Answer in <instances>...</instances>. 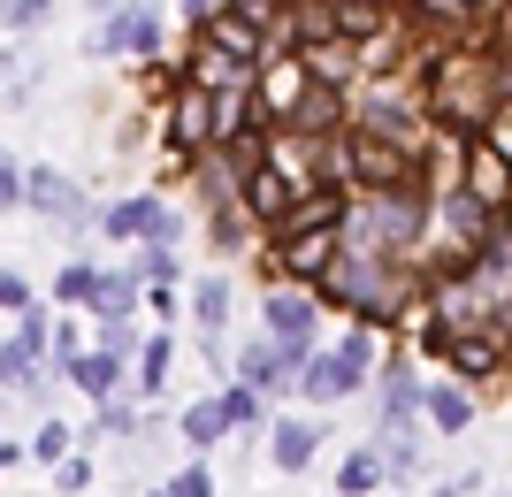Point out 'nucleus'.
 I'll return each mask as SVG.
<instances>
[{
  "instance_id": "obj_1",
  "label": "nucleus",
  "mask_w": 512,
  "mask_h": 497,
  "mask_svg": "<svg viewBox=\"0 0 512 497\" xmlns=\"http://www.w3.org/2000/svg\"><path fill=\"white\" fill-rule=\"evenodd\" d=\"M100 238L107 245H184V207L161 192H130V199H107L100 207Z\"/></svg>"
},
{
  "instance_id": "obj_2",
  "label": "nucleus",
  "mask_w": 512,
  "mask_h": 497,
  "mask_svg": "<svg viewBox=\"0 0 512 497\" xmlns=\"http://www.w3.org/2000/svg\"><path fill=\"white\" fill-rule=\"evenodd\" d=\"M161 39H169V23H161L153 0H123L115 16L92 23V54H100V62H153Z\"/></svg>"
},
{
  "instance_id": "obj_3",
  "label": "nucleus",
  "mask_w": 512,
  "mask_h": 497,
  "mask_svg": "<svg viewBox=\"0 0 512 497\" xmlns=\"http://www.w3.org/2000/svg\"><path fill=\"white\" fill-rule=\"evenodd\" d=\"M306 352L314 345H291V337H245L237 345V383H253V390H268V398H299V375H306Z\"/></svg>"
},
{
  "instance_id": "obj_4",
  "label": "nucleus",
  "mask_w": 512,
  "mask_h": 497,
  "mask_svg": "<svg viewBox=\"0 0 512 497\" xmlns=\"http://www.w3.org/2000/svg\"><path fill=\"white\" fill-rule=\"evenodd\" d=\"M260 123L268 130H283L291 123V115L306 108V92H314V69H306V54L299 46H268V54H260Z\"/></svg>"
},
{
  "instance_id": "obj_5",
  "label": "nucleus",
  "mask_w": 512,
  "mask_h": 497,
  "mask_svg": "<svg viewBox=\"0 0 512 497\" xmlns=\"http://www.w3.org/2000/svg\"><path fill=\"white\" fill-rule=\"evenodd\" d=\"M321 314H329L321 283L276 276V283H268V299H260V329H268V337H291V345H321Z\"/></svg>"
},
{
  "instance_id": "obj_6",
  "label": "nucleus",
  "mask_w": 512,
  "mask_h": 497,
  "mask_svg": "<svg viewBox=\"0 0 512 497\" xmlns=\"http://www.w3.org/2000/svg\"><path fill=\"white\" fill-rule=\"evenodd\" d=\"M360 390H375V368H360L344 345H314L306 352V375H299L306 406H344V398H360Z\"/></svg>"
},
{
  "instance_id": "obj_7",
  "label": "nucleus",
  "mask_w": 512,
  "mask_h": 497,
  "mask_svg": "<svg viewBox=\"0 0 512 497\" xmlns=\"http://www.w3.org/2000/svg\"><path fill=\"white\" fill-rule=\"evenodd\" d=\"M344 260V230H306V238H283V245H268L260 253V276L276 283V276H291V283H329V268Z\"/></svg>"
},
{
  "instance_id": "obj_8",
  "label": "nucleus",
  "mask_w": 512,
  "mask_h": 497,
  "mask_svg": "<svg viewBox=\"0 0 512 497\" xmlns=\"http://www.w3.org/2000/svg\"><path fill=\"white\" fill-rule=\"evenodd\" d=\"M375 421H390V429H421L428 421V375L406 352H390L383 375H375Z\"/></svg>"
},
{
  "instance_id": "obj_9",
  "label": "nucleus",
  "mask_w": 512,
  "mask_h": 497,
  "mask_svg": "<svg viewBox=\"0 0 512 497\" xmlns=\"http://www.w3.org/2000/svg\"><path fill=\"white\" fill-rule=\"evenodd\" d=\"M31 215H46V222H62V230H85L92 222V192L77 184V176H62L54 161H39L31 169V199H23Z\"/></svg>"
},
{
  "instance_id": "obj_10",
  "label": "nucleus",
  "mask_w": 512,
  "mask_h": 497,
  "mask_svg": "<svg viewBox=\"0 0 512 497\" xmlns=\"http://www.w3.org/2000/svg\"><path fill=\"white\" fill-rule=\"evenodd\" d=\"M299 192H314V184H299V176L283 169L276 153H260V161H253V176H245V207H253V222H260V230H276V222L291 215V207H299Z\"/></svg>"
},
{
  "instance_id": "obj_11",
  "label": "nucleus",
  "mask_w": 512,
  "mask_h": 497,
  "mask_svg": "<svg viewBox=\"0 0 512 497\" xmlns=\"http://www.w3.org/2000/svg\"><path fill=\"white\" fill-rule=\"evenodd\" d=\"M176 69H184L192 85H207V92H253L260 85V62H245V54H230V46L199 39V31H192V54H184Z\"/></svg>"
},
{
  "instance_id": "obj_12",
  "label": "nucleus",
  "mask_w": 512,
  "mask_h": 497,
  "mask_svg": "<svg viewBox=\"0 0 512 497\" xmlns=\"http://www.w3.org/2000/svg\"><path fill=\"white\" fill-rule=\"evenodd\" d=\"M321 421H306V413H276V421H268V467H276V475H306V467H314L321 459Z\"/></svg>"
},
{
  "instance_id": "obj_13",
  "label": "nucleus",
  "mask_w": 512,
  "mask_h": 497,
  "mask_svg": "<svg viewBox=\"0 0 512 497\" xmlns=\"http://www.w3.org/2000/svg\"><path fill=\"white\" fill-rule=\"evenodd\" d=\"M299 54H306V69H314V85L360 92V77H367V46H360V39H344V31H329V39H306Z\"/></svg>"
},
{
  "instance_id": "obj_14",
  "label": "nucleus",
  "mask_w": 512,
  "mask_h": 497,
  "mask_svg": "<svg viewBox=\"0 0 512 497\" xmlns=\"http://www.w3.org/2000/svg\"><path fill=\"white\" fill-rule=\"evenodd\" d=\"M62 383L100 406V398H115V390H130V360H123V352H107V345H85V360H69Z\"/></svg>"
},
{
  "instance_id": "obj_15",
  "label": "nucleus",
  "mask_w": 512,
  "mask_h": 497,
  "mask_svg": "<svg viewBox=\"0 0 512 497\" xmlns=\"http://www.w3.org/2000/svg\"><path fill=\"white\" fill-rule=\"evenodd\" d=\"M146 413H153V398H138V390H115V398H100V406H92L85 444H92V436H100V444H130V436L146 429Z\"/></svg>"
},
{
  "instance_id": "obj_16",
  "label": "nucleus",
  "mask_w": 512,
  "mask_h": 497,
  "mask_svg": "<svg viewBox=\"0 0 512 497\" xmlns=\"http://www.w3.org/2000/svg\"><path fill=\"white\" fill-rule=\"evenodd\" d=\"M398 490V475H390V459L383 444H360V452H344L337 459V497H383Z\"/></svg>"
},
{
  "instance_id": "obj_17",
  "label": "nucleus",
  "mask_w": 512,
  "mask_h": 497,
  "mask_svg": "<svg viewBox=\"0 0 512 497\" xmlns=\"http://www.w3.org/2000/svg\"><path fill=\"white\" fill-rule=\"evenodd\" d=\"M428 429H436V436H467L474 429V383H467V375L428 383Z\"/></svg>"
},
{
  "instance_id": "obj_18",
  "label": "nucleus",
  "mask_w": 512,
  "mask_h": 497,
  "mask_svg": "<svg viewBox=\"0 0 512 497\" xmlns=\"http://www.w3.org/2000/svg\"><path fill=\"white\" fill-rule=\"evenodd\" d=\"M169 368H176V337H169V329H153L146 345H138V360H130V390L161 406V390H169Z\"/></svg>"
},
{
  "instance_id": "obj_19",
  "label": "nucleus",
  "mask_w": 512,
  "mask_h": 497,
  "mask_svg": "<svg viewBox=\"0 0 512 497\" xmlns=\"http://www.w3.org/2000/svg\"><path fill=\"white\" fill-rule=\"evenodd\" d=\"M123 314H146V276L138 268H107L100 299H92V322H123Z\"/></svg>"
},
{
  "instance_id": "obj_20",
  "label": "nucleus",
  "mask_w": 512,
  "mask_h": 497,
  "mask_svg": "<svg viewBox=\"0 0 512 497\" xmlns=\"http://www.w3.org/2000/svg\"><path fill=\"white\" fill-rule=\"evenodd\" d=\"M176 436H184V452H214L222 436H230V413H222V398H192V406L176 413Z\"/></svg>"
},
{
  "instance_id": "obj_21",
  "label": "nucleus",
  "mask_w": 512,
  "mask_h": 497,
  "mask_svg": "<svg viewBox=\"0 0 512 497\" xmlns=\"http://www.w3.org/2000/svg\"><path fill=\"white\" fill-rule=\"evenodd\" d=\"M69 452H85V429H77V421H62V413H46L39 429H31V459H46V467H62Z\"/></svg>"
},
{
  "instance_id": "obj_22",
  "label": "nucleus",
  "mask_w": 512,
  "mask_h": 497,
  "mask_svg": "<svg viewBox=\"0 0 512 497\" xmlns=\"http://www.w3.org/2000/svg\"><path fill=\"white\" fill-rule=\"evenodd\" d=\"M100 276H107L100 260H85V253H77V260L62 268V276H54V299H62V306H77V314H92V299H100Z\"/></svg>"
},
{
  "instance_id": "obj_23",
  "label": "nucleus",
  "mask_w": 512,
  "mask_h": 497,
  "mask_svg": "<svg viewBox=\"0 0 512 497\" xmlns=\"http://www.w3.org/2000/svg\"><path fill=\"white\" fill-rule=\"evenodd\" d=\"M230 314H237V306H230V283H222V276H199L192 283V329H214V337H222Z\"/></svg>"
},
{
  "instance_id": "obj_24",
  "label": "nucleus",
  "mask_w": 512,
  "mask_h": 497,
  "mask_svg": "<svg viewBox=\"0 0 512 497\" xmlns=\"http://www.w3.org/2000/svg\"><path fill=\"white\" fill-rule=\"evenodd\" d=\"M130 268H138V276H146V283H176V276H184V260H176V245H138V253H130Z\"/></svg>"
},
{
  "instance_id": "obj_25",
  "label": "nucleus",
  "mask_w": 512,
  "mask_h": 497,
  "mask_svg": "<svg viewBox=\"0 0 512 497\" xmlns=\"http://www.w3.org/2000/svg\"><path fill=\"white\" fill-rule=\"evenodd\" d=\"M169 490H176V497H214V467H207V452L184 459V467L169 475Z\"/></svg>"
},
{
  "instance_id": "obj_26",
  "label": "nucleus",
  "mask_w": 512,
  "mask_h": 497,
  "mask_svg": "<svg viewBox=\"0 0 512 497\" xmlns=\"http://www.w3.org/2000/svg\"><path fill=\"white\" fill-rule=\"evenodd\" d=\"M176 314H192V299H176V283H146V322L169 329Z\"/></svg>"
},
{
  "instance_id": "obj_27",
  "label": "nucleus",
  "mask_w": 512,
  "mask_h": 497,
  "mask_svg": "<svg viewBox=\"0 0 512 497\" xmlns=\"http://www.w3.org/2000/svg\"><path fill=\"white\" fill-rule=\"evenodd\" d=\"M46 16H54V0H8V8H0V23H8V31H46Z\"/></svg>"
},
{
  "instance_id": "obj_28",
  "label": "nucleus",
  "mask_w": 512,
  "mask_h": 497,
  "mask_svg": "<svg viewBox=\"0 0 512 497\" xmlns=\"http://www.w3.org/2000/svg\"><path fill=\"white\" fill-rule=\"evenodd\" d=\"M54 482H62L69 497H92V444H85V452H69L62 467H54Z\"/></svg>"
},
{
  "instance_id": "obj_29",
  "label": "nucleus",
  "mask_w": 512,
  "mask_h": 497,
  "mask_svg": "<svg viewBox=\"0 0 512 497\" xmlns=\"http://www.w3.org/2000/svg\"><path fill=\"white\" fill-rule=\"evenodd\" d=\"M482 138H490V146H497V153H505V161H512V92H505V100H497L490 115H482Z\"/></svg>"
},
{
  "instance_id": "obj_30",
  "label": "nucleus",
  "mask_w": 512,
  "mask_h": 497,
  "mask_svg": "<svg viewBox=\"0 0 512 497\" xmlns=\"http://www.w3.org/2000/svg\"><path fill=\"white\" fill-rule=\"evenodd\" d=\"M23 306H39V299H31V283L8 268V276H0V314H23Z\"/></svg>"
},
{
  "instance_id": "obj_31",
  "label": "nucleus",
  "mask_w": 512,
  "mask_h": 497,
  "mask_svg": "<svg viewBox=\"0 0 512 497\" xmlns=\"http://www.w3.org/2000/svg\"><path fill=\"white\" fill-rule=\"evenodd\" d=\"M69 360H85V337H77V329H54V368H69Z\"/></svg>"
},
{
  "instance_id": "obj_32",
  "label": "nucleus",
  "mask_w": 512,
  "mask_h": 497,
  "mask_svg": "<svg viewBox=\"0 0 512 497\" xmlns=\"http://www.w3.org/2000/svg\"><path fill=\"white\" fill-rule=\"evenodd\" d=\"M474 490H482V475H474V467H467V475H451L444 490H428V497H474Z\"/></svg>"
},
{
  "instance_id": "obj_33",
  "label": "nucleus",
  "mask_w": 512,
  "mask_h": 497,
  "mask_svg": "<svg viewBox=\"0 0 512 497\" xmlns=\"http://www.w3.org/2000/svg\"><path fill=\"white\" fill-rule=\"evenodd\" d=\"M115 8H123V0H92V16H115Z\"/></svg>"
},
{
  "instance_id": "obj_34",
  "label": "nucleus",
  "mask_w": 512,
  "mask_h": 497,
  "mask_svg": "<svg viewBox=\"0 0 512 497\" xmlns=\"http://www.w3.org/2000/svg\"><path fill=\"white\" fill-rule=\"evenodd\" d=\"M146 497H176V490H169V482H161V490H146Z\"/></svg>"
},
{
  "instance_id": "obj_35",
  "label": "nucleus",
  "mask_w": 512,
  "mask_h": 497,
  "mask_svg": "<svg viewBox=\"0 0 512 497\" xmlns=\"http://www.w3.org/2000/svg\"><path fill=\"white\" fill-rule=\"evenodd\" d=\"M505 497H512V490H505Z\"/></svg>"
}]
</instances>
